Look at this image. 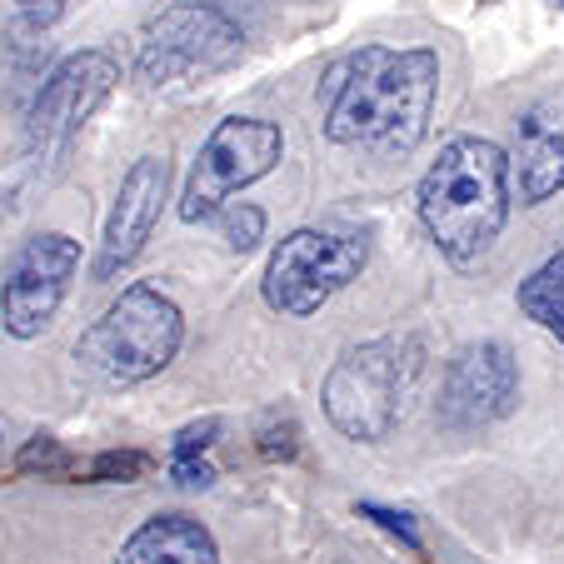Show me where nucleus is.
Here are the masks:
<instances>
[{
	"mask_svg": "<svg viewBox=\"0 0 564 564\" xmlns=\"http://www.w3.org/2000/svg\"><path fill=\"white\" fill-rule=\"evenodd\" d=\"M325 135L345 150L410 155L430 135L440 96V55L425 45H360L325 70Z\"/></svg>",
	"mask_w": 564,
	"mask_h": 564,
	"instance_id": "f257e3e1",
	"label": "nucleus"
},
{
	"mask_svg": "<svg viewBox=\"0 0 564 564\" xmlns=\"http://www.w3.org/2000/svg\"><path fill=\"white\" fill-rule=\"evenodd\" d=\"M420 225L449 265H475L495 250L510 220V155L485 135H455L440 145L420 181Z\"/></svg>",
	"mask_w": 564,
	"mask_h": 564,
	"instance_id": "f03ea898",
	"label": "nucleus"
},
{
	"mask_svg": "<svg viewBox=\"0 0 564 564\" xmlns=\"http://www.w3.org/2000/svg\"><path fill=\"white\" fill-rule=\"evenodd\" d=\"M181 340H185L181 305H175L165 290L135 280V285L120 290L116 305L80 335L75 355L86 360V370L96 375V380L126 390V384L155 380V375L181 355Z\"/></svg>",
	"mask_w": 564,
	"mask_h": 564,
	"instance_id": "7ed1b4c3",
	"label": "nucleus"
},
{
	"mask_svg": "<svg viewBox=\"0 0 564 564\" xmlns=\"http://www.w3.org/2000/svg\"><path fill=\"white\" fill-rule=\"evenodd\" d=\"M420 380V340L410 335H384V340L350 345L325 375V415L345 440L375 445L394 430L410 390Z\"/></svg>",
	"mask_w": 564,
	"mask_h": 564,
	"instance_id": "20e7f679",
	"label": "nucleus"
},
{
	"mask_svg": "<svg viewBox=\"0 0 564 564\" xmlns=\"http://www.w3.org/2000/svg\"><path fill=\"white\" fill-rule=\"evenodd\" d=\"M246 31L210 0H175L135 35V80L145 90H175L240 61Z\"/></svg>",
	"mask_w": 564,
	"mask_h": 564,
	"instance_id": "39448f33",
	"label": "nucleus"
},
{
	"mask_svg": "<svg viewBox=\"0 0 564 564\" xmlns=\"http://www.w3.org/2000/svg\"><path fill=\"white\" fill-rule=\"evenodd\" d=\"M370 265V240L360 230H335V225H305L290 230L265 265V305L275 315L305 319L325 310L345 285L360 280Z\"/></svg>",
	"mask_w": 564,
	"mask_h": 564,
	"instance_id": "423d86ee",
	"label": "nucleus"
},
{
	"mask_svg": "<svg viewBox=\"0 0 564 564\" xmlns=\"http://www.w3.org/2000/svg\"><path fill=\"white\" fill-rule=\"evenodd\" d=\"M285 155V135L280 126L256 116H230L205 135L200 155L191 165V181L181 191V220L185 225H210L246 185L265 181Z\"/></svg>",
	"mask_w": 564,
	"mask_h": 564,
	"instance_id": "0eeeda50",
	"label": "nucleus"
},
{
	"mask_svg": "<svg viewBox=\"0 0 564 564\" xmlns=\"http://www.w3.org/2000/svg\"><path fill=\"white\" fill-rule=\"evenodd\" d=\"M75 270H80V240H70L65 230L31 235L0 280V330L11 340H35L51 330L55 310L70 295Z\"/></svg>",
	"mask_w": 564,
	"mask_h": 564,
	"instance_id": "6e6552de",
	"label": "nucleus"
},
{
	"mask_svg": "<svg viewBox=\"0 0 564 564\" xmlns=\"http://www.w3.org/2000/svg\"><path fill=\"white\" fill-rule=\"evenodd\" d=\"M120 65L106 51H75L45 75L31 106V150L41 160H61L86 130V120L110 100Z\"/></svg>",
	"mask_w": 564,
	"mask_h": 564,
	"instance_id": "1a4fd4ad",
	"label": "nucleus"
},
{
	"mask_svg": "<svg viewBox=\"0 0 564 564\" xmlns=\"http://www.w3.org/2000/svg\"><path fill=\"white\" fill-rule=\"evenodd\" d=\"M520 405V365H514L510 345L479 340L449 360L445 390H440V415L455 430H479L505 420Z\"/></svg>",
	"mask_w": 564,
	"mask_h": 564,
	"instance_id": "9d476101",
	"label": "nucleus"
},
{
	"mask_svg": "<svg viewBox=\"0 0 564 564\" xmlns=\"http://www.w3.org/2000/svg\"><path fill=\"white\" fill-rule=\"evenodd\" d=\"M165 200H171V165L160 155H140L126 171V181H120L116 205H110L100 256H96V280H116L120 270L135 265L145 240L155 235Z\"/></svg>",
	"mask_w": 564,
	"mask_h": 564,
	"instance_id": "9b49d317",
	"label": "nucleus"
},
{
	"mask_svg": "<svg viewBox=\"0 0 564 564\" xmlns=\"http://www.w3.org/2000/svg\"><path fill=\"white\" fill-rule=\"evenodd\" d=\"M505 155H510V185L520 205H544L564 191V90L534 100L514 120V145Z\"/></svg>",
	"mask_w": 564,
	"mask_h": 564,
	"instance_id": "f8f14e48",
	"label": "nucleus"
},
{
	"mask_svg": "<svg viewBox=\"0 0 564 564\" xmlns=\"http://www.w3.org/2000/svg\"><path fill=\"white\" fill-rule=\"evenodd\" d=\"M116 564H220V544L195 514H150L126 544Z\"/></svg>",
	"mask_w": 564,
	"mask_h": 564,
	"instance_id": "ddd939ff",
	"label": "nucleus"
},
{
	"mask_svg": "<svg viewBox=\"0 0 564 564\" xmlns=\"http://www.w3.org/2000/svg\"><path fill=\"white\" fill-rule=\"evenodd\" d=\"M514 305H520L524 319H534L544 335H554L564 345V250H554L530 280H520Z\"/></svg>",
	"mask_w": 564,
	"mask_h": 564,
	"instance_id": "4468645a",
	"label": "nucleus"
},
{
	"mask_svg": "<svg viewBox=\"0 0 564 564\" xmlns=\"http://www.w3.org/2000/svg\"><path fill=\"white\" fill-rule=\"evenodd\" d=\"M215 225H220L225 246H230L235 256H246V250H256L260 240H265V210L250 200H230L220 215H215Z\"/></svg>",
	"mask_w": 564,
	"mask_h": 564,
	"instance_id": "2eb2a0df",
	"label": "nucleus"
},
{
	"mask_svg": "<svg viewBox=\"0 0 564 564\" xmlns=\"http://www.w3.org/2000/svg\"><path fill=\"white\" fill-rule=\"evenodd\" d=\"M90 475L96 479H135V475H145V455H135V449H126V455H100L96 465H90Z\"/></svg>",
	"mask_w": 564,
	"mask_h": 564,
	"instance_id": "dca6fc26",
	"label": "nucleus"
},
{
	"mask_svg": "<svg viewBox=\"0 0 564 564\" xmlns=\"http://www.w3.org/2000/svg\"><path fill=\"white\" fill-rule=\"evenodd\" d=\"M360 514H365V520H375V524H380V530L400 534V540H405L410 550L420 554V534H415V524H410V514H400V510H384V505H360Z\"/></svg>",
	"mask_w": 564,
	"mask_h": 564,
	"instance_id": "f3484780",
	"label": "nucleus"
},
{
	"mask_svg": "<svg viewBox=\"0 0 564 564\" xmlns=\"http://www.w3.org/2000/svg\"><path fill=\"white\" fill-rule=\"evenodd\" d=\"M35 465H41V469H65V455H61V449H55V440H35V445H25L21 449V469H35Z\"/></svg>",
	"mask_w": 564,
	"mask_h": 564,
	"instance_id": "a211bd4d",
	"label": "nucleus"
},
{
	"mask_svg": "<svg viewBox=\"0 0 564 564\" xmlns=\"http://www.w3.org/2000/svg\"><path fill=\"white\" fill-rule=\"evenodd\" d=\"M220 435V420H205V425H191V430H181V440H175V455H200L210 440Z\"/></svg>",
	"mask_w": 564,
	"mask_h": 564,
	"instance_id": "6ab92c4d",
	"label": "nucleus"
},
{
	"mask_svg": "<svg viewBox=\"0 0 564 564\" xmlns=\"http://www.w3.org/2000/svg\"><path fill=\"white\" fill-rule=\"evenodd\" d=\"M15 6H21L31 21L51 25V21H61V15H65V6H70V0H15Z\"/></svg>",
	"mask_w": 564,
	"mask_h": 564,
	"instance_id": "aec40b11",
	"label": "nucleus"
},
{
	"mask_svg": "<svg viewBox=\"0 0 564 564\" xmlns=\"http://www.w3.org/2000/svg\"><path fill=\"white\" fill-rule=\"evenodd\" d=\"M560 6H564V0H560Z\"/></svg>",
	"mask_w": 564,
	"mask_h": 564,
	"instance_id": "412c9836",
	"label": "nucleus"
}]
</instances>
